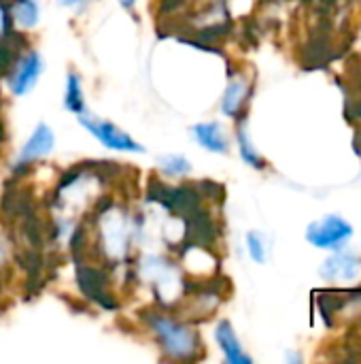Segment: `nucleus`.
Returning <instances> with one entry per match:
<instances>
[{
  "mask_svg": "<svg viewBox=\"0 0 361 364\" xmlns=\"http://www.w3.org/2000/svg\"><path fill=\"white\" fill-rule=\"evenodd\" d=\"M249 98V85L245 79H230L223 98H221V113L228 117H238L245 109V102Z\"/></svg>",
  "mask_w": 361,
  "mask_h": 364,
  "instance_id": "11",
  "label": "nucleus"
},
{
  "mask_svg": "<svg viewBox=\"0 0 361 364\" xmlns=\"http://www.w3.org/2000/svg\"><path fill=\"white\" fill-rule=\"evenodd\" d=\"M79 122L91 136H96L104 147H109L113 151H126V154H143L145 151V147L136 139H132L128 132H123L109 119L94 117L85 111L79 115Z\"/></svg>",
  "mask_w": 361,
  "mask_h": 364,
  "instance_id": "3",
  "label": "nucleus"
},
{
  "mask_svg": "<svg viewBox=\"0 0 361 364\" xmlns=\"http://www.w3.org/2000/svg\"><path fill=\"white\" fill-rule=\"evenodd\" d=\"M13 15H11V0H0V34L13 32Z\"/></svg>",
  "mask_w": 361,
  "mask_h": 364,
  "instance_id": "18",
  "label": "nucleus"
},
{
  "mask_svg": "<svg viewBox=\"0 0 361 364\" xmlns=\"http://www.w3.org/2000/svg\"><path fill=\"white\" fill-rule=\"evenodd\" d=\"M77 286H79L81 294L87 301H91L94 305H98L100 309L115 311L119 307V303L111 290V279L102 267L85 264L79 260L77 262Z\"/></svg>",
  "mask_w": 361,
  "mask_h": 364,
  "instance_id": "2",
  "label": "nucleus"
},
{
  "mask_svg": "<svg viewBox=\"0 0 361 364\" xmlns=\"http://www.w3.org/2000/svg\"><path fill=\"white\" fill-rule=\"evenodd\" d=\"M196 188H198V192L202 194V198L221 200V198L226 196V190H223V186H221V183H217V181H211V179L196 183Z\"/></svg>",
  "mask_w": 361,
  "mask_h": 364,
  "instance_id": "17",
  "label": "nucleus"
},
{
  "mask_svg": "<svg viewBox=\"0 0 361 364\" xmlns=\"http://www.w3.org/2000/svg\"><path fill=\"white\" fill-rule=\"evenodd\" d=\"M26 49V36L17 30L0 34V77H6Z\"/></svg>",
  "mask_w": 361,
  "mask_h": 364,
  "instance_id": "9",
  "label": "nucleus"
},
{
  "mask_svg": "<svg viewBox=\"0 0 361 364\" xmlns=\"http://www.w3.org/2000/svg\"><path fill=\"white\" fill-rule=\"evenodd\" d=\"M11 15H13L15 26L30 30L38 23L40 9L36 0H11Z\"/></svg>",
  "mask_w": 361,
  "mask_h": 364,
  "instance_id": "13",
  "label": "nucleus"
},
{
  "mask_svg": "<svg viewBox=\"0 0 361 364\" xmlns=\"http://www.w3.org/2000/svg\"><path fill=\"white\" fill-rule=\"evenodd\" d=\"M55 149V134L47 124H38L32 134L28 136V141L23 143L21 151L17 154L15 162H13V175L11 177H21L26 171H30L38 160L47 158L51 151Z\"/></svg>",
  "mask_w": 361,
  "mask_h": 364,
  "instance_id": "4",
  "label": "nucleus"
},
{
  "mask_svg": "<svg viewBox=\"0 0 361 364\" xmlns=\"http://www.w3.org/2000/svg\"><path fill=\"white\" fill-rule=\"evenodd\" d=\"M236 139H238V151H240V158H243L249 166H253V168H257V171L266 168V160L255 151V147H253V143H251V136H249V132H247L245 124H238Z\"/></svg>",
  "mask_w": 361,
  "mask_h": 364,
  "instance_id": "14",
  "label": "nucleus"
},
{
  "mask_svg": "<svg viewBox=\"0 0 361 364\" xmlns=\"http://www.w3.org/2000/svg\"><path fill=\"white\" fill-rule=\"evenodd\" d=\"M143 320L157 339L160 350L164 352L166 358L179 363H196L204 356L198 331H194L183 320L166 316L162 311H145Z\"/></svg>",
  "mask_w": 361,
  "mask_h": 364,
  "instance_id": "1",
  "label": "nucleus"
},
{
  "mask_svg": "<svg viewBox=\"0 0 361 364\" xmlns=\"http://www.w3.org/2000/svg\"><path fill=\"white\" fill-rule=\"evenodd\" d=\"M160 171L166 177H185V175L191 173V162L185 156H179V154L162 156L160 158Z\"/></svg>",
  "mask_w": 361,
  "mask_h": 364,
  "instance_id": "15",
  "label": "nucleus"
},
{
  "mask_svg": "<svg viewBox=\"0 0 361 364\" xmlns=\"http://www.w3.org/2000/svg\"><path fill=\"white\" fill-rule=\"evenodd\" d=\"M121 2V6L123 9H128V11H132L134 9V4H136V0H119Z\"/></svg>",
  "mask_w": 361,
  "mask_h": 364,
  "instance_id": "19",
  "label": "nucleus"
},
{
  "mask_svg": "<svg viewBox=\"0 0 361 364\" xmlns=\"http://www.w3.org/2000/svg\"><path fill=\"white\" fill-rule=\"evenodd\" d=\"M353 235L351 224H347L343 218L338 215H328L321 222H315L309 226L306 230V239L315 245V247H323V250H332V247H340L349 237Z\"/></svg>",
  "mask_w": 361,
  "mask_h": 364,
  "instance_id": "5",
  "label": "nucleus"
},
{
  "mask_svg": "<svg viewBox=\"0 0 361 364\" xmlns=\"http://www.w3.org/2000/svg\"><path fill=\"white\" fill-rule=\"evenodd\" d=\"M43 73V58L36 51L21 53L19 60L15 62L13 70L6 75V85L11 94L15 96H26L38 81Z\"/></svg>",
  "mask_w": 361,
  "mask_h": 364,
  "instance_id": "6",
  "label": "nucleus"
},
{
  "mask_svg": "<svg viewBox=\"0 0 361 364\" xmlns=\"http://www.w3.org/2000/svg\"><path fill=\"white\" fill-rule=\"evenodd\" d=\"M247 252L253 262L264 264L266 262V241L260 232H249L247 235Z\"/></svg>",
  "mask_w": 361,
  "mask_h": 364,
  "instance_id": "16",
  "label": "nucleus"
},
{
  "mask_svg": "<svg viewBox=\"0 0 361 364\" xmlns=\"http://www.w3.org/2000/svg\"><path fill=\"white\" fill-rule=\"evenodd\" d=\"M64 107H66V111L74 113L77 117H79L81 113L87 111V107H85V96H83V83H81V77H79L74 70H70L68 77H66Z\"/></svg>",
  "mask_w": 361,
  "mask_h": 364,
  "instance_id": "12",
  "label": "nucleus"
},
{
  "mask_svg": "<svg viewBox=\"0 0 361 364\" xmlns=\"http://www.w3.org/2000/svg\"><path fill=\"white\" fill-rule=\"evenodd\" d=\"M196 141L200 143V147H204L206 151H213V154H226L230 149V143L221 130L219 124L215 122H209V124H196L191 128Z\"/></svg>",
  "mask_w": 361,
  "mask_h": 364,
  "instance_id": "10",
  "label": "nucleus"
},
{
  "mask_svg": "<svg viewBox=\"0 0 361 364\" xmlns=\"http://www.w3.org/2000/svg\"><path fill=\"white\" fill-rule=\"evenodd\" d=\"M361 262L355 256L347 254H336L328 258L321 267V277L328 282H349L360 275Z\"/></svg>",
  "mask_w": 361,
  "mask_h": 364,
  "instance_id": "8",
  "label": "nucleus"
},
{
  "mask_svg": "<svg viewBox=\"0 0 361 364\" xmlns=\"http://www.w3.org/2000/svg\"><path fill=\"white\" fill-rule=\"evenodd\" d=\"M79 2H83V0H60V4H64V6H77Z\"/></svg>",
  "mask_w": 361,
  "mask_h": 364,
  "instance_id": "20",
  "label": "nucleus"
},
{
  "mask_svg": "<svg viewBox=\"0 0 361 364\" xmlns=\"http://www.w3.org/2000/svg\"><path fill=\"white\" fill-rule=\"evenodd\" d=\"M215 341H217L219 350L223 352L226 360L230 364L253 363L251 356L245 354V350H243V346H240V341H238V337H236V333H234V326H232L228 320H223V322L217 324V328H215Z\"/></svg>",
  "mask_w": 361,
  "mask_h": 364,
  "instance_id": "7",
  "label": "nucleus"
}]
</instances>
